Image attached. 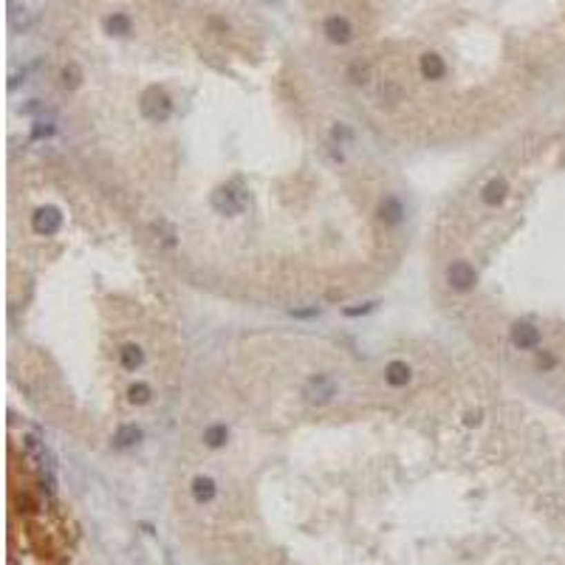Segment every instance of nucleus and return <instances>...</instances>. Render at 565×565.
<instances>
[{"instance_id":"1","label":"nucleus","mask_w":565,"mask_h":565,"mask_svg":"<svg viewBox=\"0 0 565 565\" xmlns=\"http://www.w3.org/2000/svg\"><path fill=\"white\" fill-rule=\"evenodd\" d=\"M139 110H141V116L147 119V122L161 125L172 116V99H170V94L164 91V88L150 85L139 99Z\"/></svg>"},{"instance_id":"2","label":"nucleus","mask_w":565,"mask_h":565,"mask_svg":"<svg viewBox=\"0 0 565 565\" xmlns=\"http://www.w3.org/2000/svg\"><path fill=\"white\" fill-rule=\"evenodd\" d=\"M212 210L218 215H241L246 210V192L237 184H224L212 192Z\"/></svg>"},{"instance_id":"3","label":"nucleus","mask_w":565,"mask_h":565,"mask_svg":"<svg viewBox=\"0 0 565 565\" xmlns=\"http://www.w3.org/2000/svg\"><path fill=\"white\" fill-rule=\"evenodd\" d=\"M303 396H306V402H308V404L322 407V404H328V402L337 396V384H334V379H331V376L317 373V376H311V379H308V384H306Z\"/></svg>"},{"instance_id":"4","label":"nucleus","mask_w":565,"mask_h":565,"mask_svg":"<svg viewBox=\"0 0 565 565\" xmlns=\"http://www.w3.org/2000/svg\"><path fill=\"white\" fill-rule=\"evenodd\" d=\"M447 283H450L455 291H472L475 283H478V272H475L472 263L455 260V263L447 266Z\"/></svg>"},{"instance_id":"5","label":"nucleus","mask_w":565,"mask_h":565,"mask_svg":"<svg viewBox=\"0 0 565 565\" xmlns=\"http://www.w3.org/2000/svg\"><path fill=\"white\" fill-rule=\"evenodd\" d=\"M59 226H63V212L57 210V206H40V210L32 215V229L43 237H51L59 232Z\"/></svg>"},{"instance_id":"6","label":"nucleus","mask_w":565,"mask_h":565,"mask_svg":"<svg viewBox=\"0 0 565 565\" xmlns=\"http://www.w3.org/2000/svg\"><path fill=\"white\" fill-rule=\"evenodd\" d=\"M509 337H512V345L520 348V350H534V348H540V342H543V334H540V328L534 322H515Z\"/></svg>"},{"instance_id":"7","label":"nucleus","mask_w":565,"mask_h":565,"mask_svg":"<svg viewBox=\"0 0 565 565\" xmlns=\"http://www.w3.org/2000/svg\"><path fill=\"white\" fill-rule=\"evenodd\" d=\"M322 32H325V37H328L334 46H345V43H350V37H353V26H350L348 17L331 14L328 20L322 23Z\"/></svg>"},{"instance_id":"8","label":"nucleus","mask_w":565,"mask_h":565,"mask_svg":"<svg viewBox=\"0 0 565 565\" xmlns=\"http://www.w3.org/2000/svg\"><path fill=\"white\" fill-rule=\"evenodd\" d=\"M404 204L396 198V195H384V201L379 204V221L384 226H399L404 221Z\"/></svg>"},{"instance_id":"9","label":"nucleus","mask_w":565,"mask_h":565,"mask_svg":"<svg viewBox=\"0 0 565 565\" xmlns=\"http://www.w3.org/2000/svg\"><path fill=\"white\" fill-rule=\"evenodd\" d=\"M410 379H413V368L407 362H402V359H393V362H388V368H384V381H388L390 388H407Z\"/></svg>"},{"instance_id":"10","label":"nucleus","mask_w":565,"mask_h":565,"mask_svg":"<svg viewBox=\"0 0 565 565\" xmlns=\"http://www.w3.org/2000/svg\"><path fill=\"white\" fill-rule=\"evenodd\" d=\"M419 68H422V77H424V79H444V74H447V63H444V57L435 54V51L422 54Z\"/></svg>"},{"instance_id":"11","label":"nucleus","mask_w":565,"mask_h":565,"mask_svg":"<svg viewBox=\"0 0 565 565\" xmlns=\"http://www.w3.org/2000/svg\"><path fill=\"white\" fill-rule=\"evenodd\" d=\"M105 32H108L110 37H130V32H133L130 14H125V12L108 14V17H105Z\"/></svg>"},{"instance_id":"12","label":"nucleus","mask_w":565,"mask_h":565,"mask_svg":"<svg viewBox=\"0 0 565 565\" xmlns=\"http://www.w3.org/2000/svg\"><path fill=\"white\" fill-rule=\"evenodd\" d=\"M506 195H509V184L503 181V178H492V181L484 187V192H481V201L486 206H500L503 201H506Z\"/></svg>"},{"instance_id":"13","label":"nucleus","mask_w":565,"mask_h":565,"mask_svg":"<svg viewBox=\"0 0 565 565\" xmlns=\"http://www.w3.org/2000/svg\"><path fill=\"white\" fill-rule=\"evenodd\" d=\"M144 438V433H141V427H136V424H122L116 430V435H113V444L119 450H130V447H136V444Z\"/></svg>"},{"instance_id":"14","label":"nucleus","mask_w":565,"mask_h":565,"mask_svg":"<svg viewBox=\"0 0 565 565\" xmlns=\"http://www.w3.org/2000/svg\"><path fill=\"white\" fill-rule=\"evenodd\" d=\"M119 365H122L125 370H130V373L139 370L144 365V350L139 345H133V342L122 345V350H119Z\"/></svg>"},{"instance_id":"15","label":"nucleus","mask_w":565,"mask_h":565,"mask_svg":"<svg viewBox=\"0 0 565 565\" xmlns=\"http://www.w3.org/2000/svg\"><path fill=\"white\" fill-rule=\"evenodd\" d=\"M192 497H195V503H210L212 497H215V492H218V486H215V481L212 478H206V475H198V478H192Z\"/></svg>"},{"instance_id":"16","label":"nucleus","mask_w":565,"mask_h":565,"mask_svg":"<svg viewBox=\"0 0 565 565\" xmlns=\"http://www.w3.org/2000/svg\"><path fill=\"white\" fill-rule=\"evenodd\" d=\"M226 441H229V427L226 424H210L204 430V444L210 450H221L226 447Z\"/></svg>"},{"instance_id":"17","label":"nucleus","mask_w":565,"mask_h":565,"mask_svg":"<svg viewBox=\"0 0 565 565\" xmlns=\"http://www.w3.org/2000/svg\"><path fill=\"white\" fill-rule=\"evenodd\" d=\"M150 399H153V388L147 381H136V384L128 388V402L130 404H147Z\"/></svg>"},{"instance_id":"18","label":"nucleus","mask_w":565,"mask_h":565,"mask_svg":"<svg viewBox=\"0 0 565 565\" xmlns=\"http://www.w3.org/2000/svg\"><path fill=\"white\" fill-rule=\"evenodd\" d=\"M63 85L68 88V91H74V88L82 85V68H79L77 63H68V66L63 68Z\"/></svg>"},{"instance_id":"19","label":"nucleus","mask_w":565,"mask_h":565,"mask_svg":"<svg viewBox=\"0 0 565 565\" xmlns=\"http://www.w3.org/2000/svg\"><path fill=\"white\" fill-rule=\"evenodd\" d=\"M331 139H334V144L345 147V144L353 141V130H350L348 125H334V128H331Z\"/></svg>"},{"instance_id":"20","label":"nucleus","mask_w":565,"mask_h":565,"mask_svg":"<svg viewBox=\"0 0 565 565\" xmlns=\"http://www.w3.org/2000/svg\"><path fill=\"white\" fill-rule=\"evenodd\" d=\"M368 77H370V68H368V66H362V63H353V66H350V82H353V85H365Z\"/></svg>"},{"instance_id":"21","label":"nucleus","mask_w":565,"mask_h":565,"mask_svg":"<svg viewBox=\"0 0 565 565\" xmlns=\"http://www.w3.org/2000/svg\"><path fill=\"white\" fill-rule=\"evenodd\" d=\"M537 368H540V370H554V368H557V356H551V353L543 350V353L537 356Z\"/></svg>"},{"instance_id":"22","label":"nucleus","mask_w":565,"mask_h":565,"mask_svg":"<svg viewBox=\"0 0 565 565\" xmlns=\"http://www.w3.org/2000/svg\"><path fill=\"white\" fill-rule=\"evenodd\" d=\"M373 306H376V303H368V306H362V308H345V317H359V314H370V311H373Z\"/></svg>"},{"instance_id":"23","label":"nucleus","mask_w":565,"mask_h":565,"mask_svg":"<svg viewBox=\"0 0 565 565\" xmlns=\"http://www.w3.org/2000/svg\"><path fill=\"white\" fill-rule=\"evenodd\" d=\"M481 415H484L481 410H478V413H466V424H469V427H475V424H481Z\"/></svg>"}]
</instances>
